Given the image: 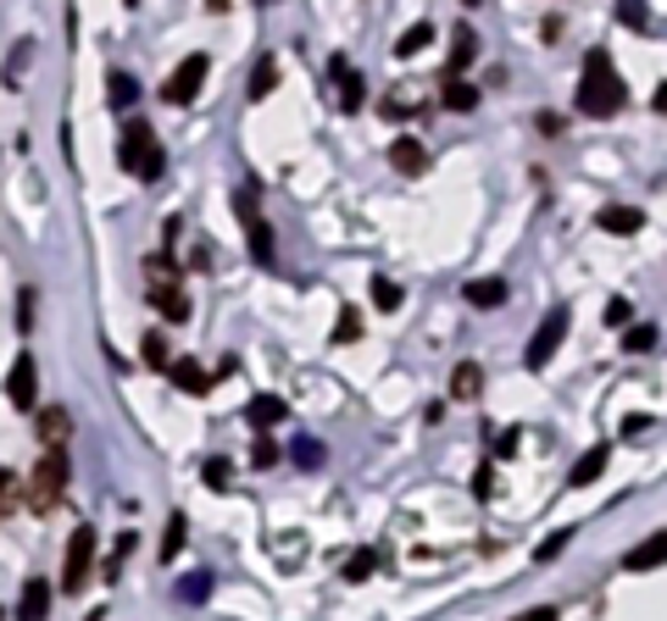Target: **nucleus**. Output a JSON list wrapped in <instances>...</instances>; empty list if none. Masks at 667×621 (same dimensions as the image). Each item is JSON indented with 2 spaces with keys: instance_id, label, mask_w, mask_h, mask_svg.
Instances as JSON below:
<instances>
[{
  "instance_id": "20e7f679",
  "label": "nucleus",
  "mask_w": 667,
  "mask_h": 621,
  "mask_svg": "<svg viewBox=\"0 0 667 621\" xmlns=\"http://www.w3.org/2000/svg\"><path fill=\"white\" fill-rule=\"evenodd\" d=\"M117 162L129 178H156L162 173V145H156V128L151 123H129L123 139H117Z\"/></svg>"
},
{
  "instance_id": "2f4dec72",
  "label": "nucleus",
  "mask_w": 667,
  "mask_h": 621,
  "mask_svg": "<svg viewBox=\"0 0 667 621\" xmlns=\"http://www.w3.org/2000/svg\"><path fill=\"white\" fill-rule=\"evenodd\" d=\"M201 472H206V483H212V488H223V494H228V483H234V466H228L223 455H212Z\"/></svg>"
},
{
  "instance_id": "7c9ffc66",
  "label": "nucleus",
  "mask_w": 667,
  "mask_h": 621,
  "mask_svg": "<svg viewBox=\"0 0 667 621\" xmlns=\"http://www.w3.org/2000/svg\"><path fill=\"white\" fill-rule=\"evenodd\" d=\"M650 344H656V328H650V322H639V328L623 333V350H628V355H639V350H650Z\"/></svg>"
},
{
  "instance_id": "6e6552de",
  "label": "nucleus",
  "mask_w": 667,
  "mask_h": 621,
  "mask_svg": "<svg viewBox=\"0 0 667 621\" xmlns=\"http://www.w3.org/2000/svg\"><path fill=\"white\" fill-rule=\"evenodd\" d=\"M7 400H12L18 411H34V405H40V361H34V355H18V361H12V372H7Z\"/></svg>"
},
{
  "instance_id": "a878e982",
  "label": "nucleus",
  "mask_w": 667,
  "mask_h": 621,
  "mask_svg": "<svg viewBox=\"0 0 667 621\" xmlns=\"http://www.w3.org/2000/svg\"><path fill=\"white\" fill-rule=\"evenodd\" d=\"M18 505H23V477L0 466V521H7V516H12Z\"/></svg>"
},
{
  "instance_id": "dca6fc26",
  "label": "nucleus",
  "mask_w": 667,
  "mask_h": 621,
  "mask_svg": "<svg viewBox=\"0 0 667 621\" xmlns=\"http://www.w3.org/2000/svg\"><path fill=\"white\" fill-rule=\"evenodd\" d=\"M595 222H601L606 234L628 239V234H639V228H645V211H639V206H606V211H601Z\"/></svg>"
},
{
  "instance_id": "a211bd4d",
  "label": "nucleus",
  "mask_w": 667,
  "mask_h": 621,
  "mask_svg": "<svg viewBox=\"0 0 667 621\" xmlns=\"http://www.w3.org/2000/svg\"><path fill=\"white\" fill-rule=\"evenodd\" d=\"M245 416H250V427H256V433H267V427H278V422L289 416V405H284L278 394H256Z\"/></svg>"
},
{
  "instance_id": "4be33fe9",
  "label": "nucleus",
  "mask_w": 667,
  "mask_h": 621,
  "mask_svg": "<svg viewBox=\"0 0 667 621\" xmlns=\"http://www.w3.org/2000/svg\"><path fill=\"white\" fill-rule=\"evenodd\" d=\"M440 106H445V112H473V106H479V90H473L468 79H445V95H440Z\"/></svg>"
},
{
  "instance_id": "39448f33",
  "label": "nucleus",
  "mask_w": 667,
  "mask_h": 621,
  "mask_svg": "<svg viewBox=\"0 0 667 621\" xmlns=\"http://www.w3.org/2000/svg\"><path fill=\"white\" fill-rule=\"evenodd\" d=\"M90 571H95V527H79V532L68 538V555H62V588H68V593H84Z\"/></svg>"
},
{
  "instance_id": "0eeeda50",
  "label": "nucleus",
  "mask_w": 667,
  "mask_h": 621,
  "mask_svg": "<svg viewBox=\"0 0 667 621\" xmlns=\"http://www.w3.org/2000/svg\"><path fill=\"white\" fill-rule=\"evenodd\" d=\"M206 73H212V62L195 51V56H184L173 73H167V84H162V95L173 101V106H189L195 95H201V84H206Z\"/></svg>"
},
{
  "instance_id": "e433bc0d",
  "label": "nucleus",
  "mask_w": 667,
  "mask_h": 621,
  "mask_svg": "<svg viewBox=\"0 0 667 621\" xmlns=\"http://www.w3.org/2000/svg\"><path fill=\"white\" fill-rule=\"evenodd\" d=\"M473 494H479V499H490V494H495V472H490V466H479V477H473Z\"/></svg>"
},
{
  "instance_id": "ddd939ff",
  "label": "nucleus",
  "mask_w": 667,
  "mask_h": 621,
  "mask_svg": "<svg viewBox=\"0 0 667 621\" xmlns=\"http://www.w3.org/2000/svg\"><path fill=\"white\" fill-rule=\"evenodd\" d=\"M606 460H612V444H589V449L573 460V472H567V488H589V483L606 472Z\"/></svg>"
},
{
  "instance_id": "6ab92c4d",
  "label": "nucleus",
  "mask_w": 667,
  "mask_h": 621,
  "mask_svg": "<svg viewBox=\"0 0 667 621\" xmlns=\"http://www.w3.org/2000/svg\"><path fill=\"white\" fill-rule=\"evenodd\" d=\"M468 306H479V311L506 306V278H473V283H468Z\"/></svg>"
},
{
  "instance_id": "7ed1b4c3",
  "label": "nucleus",
  "mask_w": 667,
  "mask_h": 621,
  "mask_svg": "<svg viewBox=\"0 0 667 621\" xmlns=\"http://www.w3.org/2000/svg\"><path fill=\"white\" fill-rule=\"evenodd\" d=\"M145 289H151V300H156V311H162L167 322H189V289L178 283V267H173L167 256H151V261H145Z\"/></svg>"
},
{
  "instance_id": "f3484780",
  "label": "nucleus",
  "mask_w": 667,
  "mask_h": 621,
  "mask_svg": "<svg viewBox=\"0 0 667 621\" xmlns=\"http://www.w3.org/2000/svg\"><path fill=\"white\" fill-rule=\"evenodd\" d=\"M479 56V40H473V29L462 23L456 34H451V56H445V79H462V68Z\"/></svg>"
},
{
  "instance_id": "cd10ccee",
  "label": "nucleus",
  "mask_w": 667,
  "mask_h": 621,
  "mask_svg": "<svg viewBox=\"0 0 667 621\" xmlns=\"http://www.w3.org/2000/svg\"><path fill=\"white\" fill-rule=\"evenodd\" d=\"M184 538H189V516L173 510V516H167V538H162V560H173V555L184 549Z\"/></svg>"
},
{
  "instance_id": "b1692460",
  "label": "nucleus",
  "mask_w": 667,
  "mask_h": 621,
  "mask_svg": "<svg viewBox=\"0 0 667 621\" xmlns=\"http://www.w3.org/2000/svg\"><path fill=\"white\" fill-rule=\"evenodd\" d=\"M273 90H278V62H273V56H261V62H256V73H250V101H267Z\"/></svg>"
},
{
  "instance_id": "473e14b6",
  "label": "nucleus",
  "mask_w": 667,
  "mask_h": 621,
  "mask_svg": "<svg viewBox=\"0 0 667 621\" xmlns=\"http://www.w3.org/2000/svg\"><path fill=\"white\" fill-rule=\"evenodd\" d=\"M206 593H212V577H206V571H195L189 582H178V599H184V604H201Z\"/></svg>"
},
{
  "instance_id": "9d476101",
  "label": "nucleus",
  "mask_w": 667,
  "mask_h": 621,
  "mask_svg": "<svg viewBox=\"0 0 667 621\" xmlns=\"http://www.w3.org/2000/svg\"><path fill=\"white\" fill-rule=\"evenodd\" d=\"M34 433H40L45 449H68V438H73V416H68L62 405H45V411L34 416Z\"/></svg>"
},
{
  "instance_id": "c756f323",
  "label": "nucleus",
  "mask_w": 667,
  "mask_h": 621,
  "mask_svg": "<svg viewBox=\"0 0 667 621\" xmlns=\"http://www.w3.org/2000/svg\"><path fill=\"white\" fill-rule=\"evenodd\" d=\"M373 306H379V311H396V306H401V283H390V278H373Z\"/></svg>"
},
{
  "instance_id": "4c0bfd02",
  "label": "nucleus",
  "mask_w": 667,
  "mask_h": 621,
  "mask_svg": "<svg viewBox=\"0 0 667 621\" xmlns=\"http://www.w3.org/2000/svg\"><path fill=\"white\" fill-rule=\"evenodd\" d=\"M628 317H634V311H628V300H612V306H606V322H612V328H623Z\"/></svg>"
},
{
  "instance_id": "1a4fd4ad",
  "label": "nucleus",
  "mask_w": 667,
  "mask_h": 621,
  "mask_svg": "<svg viewBox=\"0 0 667 621\" xmlns=\"http://www.w3.org/2000/svg\"><path fill=\"white\" fill-rule=\"evenodd\" d=\"M239 217H245V234H250V256H256L261 267H273L278 250H273V228H267V217H261L256 206H245V200H239Z\"/></svg>"
},
{
  "instance_id": "bb28decb",
  "label": "nucleus",
  "mask_w": 667,
  "mask_h": 621,
  "mask_svg": "<svg viewBox=\"0 0 667 621\" xmlns=\"http://www.w3.org/2000/svg\"><path fill=\"white\" fill-rule=\"evenodd\" d=\"M423 45H434V29H429V23L407 29V34H401V45H396V56H401V62H412V56H423Z\"/></svg>"
},
{
  "instance_id": "f704fd0d",
  "label": "nucleus",
  "mask_w": 667,
  "mask_h": 621,
  "mask_svg": "<svg viewBox=\"0 0 667 621\" xmlns=\"http://www.w3.org/2000/svg\"><path fill=\"white\" fill-rule=\"evenodd\" d=\"M562 549H567V532H556V538H545V544L534 549V560H556Z\"/></svg>"
},
{
  "instance_id": "5701e85b",
  "label": "nucleus",
  "mask_w": 667,
  "mask_h": 621,
  "mask_svg": "<svg viewBox=\"0 0 667 621\" xmlns=\"http://www.w3.org/2000/svg\"><path fill=\"white\" fill-rule=\"evenodd\" d=\"M661 549H667V544H661V532H656V538L634 544V549L623 555V566H628V571H650V566H661Z\"/></svg>"
},
{
  "instance_id": "2eb2a0df",
  "label": "nucleus",
  "mask_w": 667,
  "mask_h": 621,
  "mask_svg": "<svg viewBox=\"0 0 667 621\" xmlns=\"http://www.w3.org/2000/svg\"><path fill=\"white\" fill-rule=\"evenodd\" d=\"M328 73L340 79V106H346V112H357V106H362V90H368V84H362V73H357L346 56H334V62H328Z\"/></svg>"
},
{
  "instance_id": "58836bf2",
  "label": "nucleus",
  "mask_w": 667,
  "mask_h": 621,
  "mask_svg": "<svg viewBox=\"0 0 667 621\" xmlns=\"http://www.w3.org/2000/svg\"><path fill=\"white\" fill-rule=\"evenodd\" d=\"M273 460H278V444L261 438V444H256V466H273Z\"/></svg>"
},
{
  "instance_id": "aec40b11",
  "label": "nucleus",
  "mask_w": 667,
  "mask_h": 621,
  "mask_svg": "<svg viewBox=\"0 0 667 621\" xmlns=\"http://www.w3.org/2000/svg\"><path fill=\"white\" fill-rule=\"evenodd\" d=\"M484 394V366L479 361H462L456 372H451V400H479Z\"/></svg>"
},
{
  "instance_id": "9b49d317",
  "label": "nucleus",
  "mask_w": 667,
  "mask_h": 621,
  "mask_svg": "<svg viewBox=\"0 0 667 621\" xmlns=\"http://www.w3.org/2000/svg\"><path fill=\"white\" fill-rule=\"evenodd\" d=\"M390 167H396V173H407V178H423V167H429V151H423V139L401 134V139L390 145Z\"/></svg>"
},
{
  "instance_id": "f03ea898",
  "label": "nucleus",
  "mask_w": 667,
  "mask_h": 621,
  "mask_svg": "<svg viewBox=\"0 0 667 621\" xmlns=\"http://www.w3.org/2000/svg\"><path fill=\"white\" fill-rule=\"evenodd\" d=\"M62 494H68V449H45L34 460V472L23 477V505L34 516H51L62 505Z\"/></svg>"
},
{
  "instance_id": "ea45409f",
  "label": "nucleus",
  "mask_w": 667,
  "mask_h": 621,
  "mask_svg": "<svg viewBox=\"0 0 667 621\" xmlns=\"http://www.w3.org/2000/svg\"><path fill=\"white\" fill-rule=\"evenodd\" d=\"M517 621H556V604H534V610H523Z\"/></svg>"
},
{
  "instance_id": "412c9836",
  "label": "nucleus",
  "mask_w": 667,
  "mask_h": 621,
  "mask_svg": "<svg viewBox=\"0 0 667 621\" xmlns=\"http://www.w3.org/2000/svg\"><path fill=\"white\" fill-rule=\"evenodd\" d=\"M134 101H140V84H134V73H112V79H106V106H112V112H129Z\"/></svg>"
},
{
  "instance_id": "423d86ee",
  "label": "nucleus",
  "mask_w": 667,
  "mask_h": 621,
  "mask_svg": "<svg viewBox=\"0 0 667 621\" xmlns=\"http://www.w3.org/2000/svg\"><path fill=\"white\" fill-rule=\"evenodd\" d=\"M567 328H573V311H545V322L534 328V339H529V366L540 372V366H551V355L562 350V339H567Z\"/></svg>"
},
{
  "instance_id": "72a5a7b5",
  "label": "nucleus",
  "mask_w": 667,
  "mask_h": 621,
  "mask_svg": "<svg viewBox=\"0 0 667 621\" xmlns=\"http://www.w3.org/2000/svg\"><path fill=\"white\" fill-rule=\"evenodd\" d=\"M295 460H300V466H322V449H317V438H300V444H295Z\"/></svg>"
},
{
  "instance_id": "f8f14e48",
  "label": "nucleus",
  "mask_w": 667,
  "mask_h": 621,
  "mask_svg": "<svg viewBox=\"0 0 667 621\" xmlns=\"http://www.w3.org/2000/svg\"><path fill=\"white\" fill-rule=\"evenodd\" d=\"M167 377H173V389H178V394H206V389H212V372H206L201 361H189V355H173Z\"/></svg>"
},
{
  "instance_id": "f257e3e1",
  "label": "nucleus",
  "mask_w": 667,
  "mask_h": 621,
  "mask_svg": "<svg viewBox=\"0 0 667 621\" xmlns=\"http://www.w3.org/2000/svg\"><path fill=\"white\" fill-rule=\"evenodd\" d=\"M623 101H628V90H623V79H617L612 56H606V51H589V56H584V79H578L573 106H578L584 117H617V112H623Z\"/></svg>"
},
{
  "instance_id": "c85d7f7f",
  "label": "nucleus",
  "mask_w": 667,
  "mask_h": 621,
  "mask_svg": "<svg viewBox=\"0 0 667 621\" xmlns=\"http://www.w3.org/2000/svg\"><path fill=\"white\" fill-rule=\"evenodd\" d=\"M379 571V549H357L351 560H346V582H368Z\"/></svg>"
},
{
  "instance_id": "c9c22d12",
  "label": "nucleus",
  "mask_w": 667,
  "mask_h": 621,
  "mask_svg": "<svg viewBox=\"0 0 667 621\" xmlns=\"http://www.w3.org/2000/svg\"><path fill=\"white\" fill-rule=\"evenodd\" d=\"M534 123H540V128H545L551 139H556V134H567V117H556V112H540Z\"/></svg>"
},
{
  "instance_id": "4468645a",
  "label": "nucleus",
  "mask_w": 667,
  "mask_h": 621,
  "mask_svg": "<svg viewBox=\"0 0 667 621\" xmlns=\"http://www.w3.org/2000/svg\"><path fill=\"white\" fill-rule=\"evenodd\" d=\"M45 610H51V582L29 577L23 593H18V621H45Z\"/></svg>"
},
{
  "instance_id": "393cba45",
  "label": "nucleus",
  "mask_w": 667,
  "mask_h": 621,
  "mask_svg": "<svg viewBox=\"0 0 667 621\" xmlns=\"http://www.w3.org/2000/svg\"><path fill=\"white\" fill-rule=\"evenodd\" d=\"M140 355H145V366H151V372H167V366H173V350H167V339H162V333H145V339H140Z\"/></svg>"
}]
</instances>
